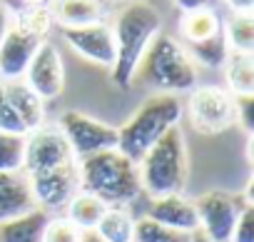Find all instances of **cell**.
I'll return each instance as SVG.
<instances>
[{"mask_svg": "<svg viewBox=\"0 0 254 242\" xmlns=\"http://www.w3.org/2000/svg\"><path fill=\"white\" fill-rule=\"evenodd\" d=\"M147 217H152L155 222H160L165 227L180 230V232L199 230L194 202L187 200L185 195H160V197H152V202L147 207Z\"/></svg>", "mask_w": 254, "mask_h": 242, "instance_id": "cell-14", "label": "cell"}, {"mask_svg": "<svg viewBox=\"0 0 254 242\" xmlns=\"http://www.w3.org/2000/svg\"><path fill=\"white\" fill-rule=\"evenodd\" d=\"M95 232L105 242H132L135 235V217L125 207H107L102 220L97 222Z\"/></svg>", "mask_w": 254, "mask_h": 242, "instance_id": "cell-22", "label": "cell"}, {"mask_svg": "<svg viewBox=\"0 0 254 242\" xmlns=\"http://www.w3.org/2000/svg\"><path fill=\"white\" fill-rule=\"evenodd\" d=\"M82 230L75 227L65 215L60 217H48L45 230H43V242H80Z\"/></svg>", "mask_w": 254, "mask_h": 242, "instance_id": "cell-28", "label": "cell"}, {"mask_svg": "<svg viewBox=\"0 0 254 242\" xmlns=\"http://www.w3.org/2000/svg\"><path fill=\"white\" fill-rule=\"evenodd\" d=\"M229 242H254V205L242 207V212L234 222Z\"/></svg>", "mask_w": 254, "mask_h": 242, "instance_id": "cell-30", "label": "cell"}, {"mask_svg": "<svg viewBox=\"0 0 254 242\" xmlns=\"http://www.w3.org/2000/svg\"><path fill=\"white\" fill-rule=\"evenodd\" d=\"M65 43L85 60L112 68L115 63V38L112 28L105 23H92V25H80V28H63Z\"/></svg>", "mask_w": 254, "mask_h": 242, "instance_id": "cell-12", "label": "cell"}, {"mask_svg": "<svg viewBox=\"0 0 254 242\" xmlns=\"http://www.w3.org/2000/svg\"><path fill=\"white\" fill-rule=\"evenodd\" d=\"M23 80L43 97V100H55L63 95L65 87V65L60 58V50L50 43L43 40L40 48L35 50Z\"/></svg>", "mask_w": 254, "mask_h": 242, "instance_id": "cell-11", "label": "cell"}, {"mask_svg": "<svg viewBox=\"0 0 254 242\" xmlns=\"http://www.w3.org/2000/svg\"><path fill=\"white\" fill-rule=\"evenodd\" d=\"M190 235L192 232H180V230L165 227L145 215V217L135 220L132 242H190Z\"/></svg>", "mask_w": 254, "mask_h": 242, "instance_id": "cell-25", "label": "cell"}, {"mask_svg": "<svg viewBox=\"0 0 254 242\" xmlns=\"http://www.w3.org/2000/svg\"><path fill=\"white\" fill-rule=\"evenodd\" d=\"M10 13H20L25 8H48L53 0H0Z\"/></svg>", "mask_w": 254, "mask_h": 242, "instance_id": "cell-32", "label": "cell"}, {"mask_svg": "<svg viewBox=\"0 0 254 242\" xmlns=\"http://www.w3.org/2000/svg\"><path fill=\"white\" fill-rule=\"evenodd\" d=\"M58 130L65 135L75 160L117 148V128L102 123V120H95L85 112H77V110H65L60 115Z\"/></svg>", "mask_w": 254, "mask_h": 242, "instance_id": "cell-7", "label": "cell"}, {"mask_svg": "<svg viewBox=\"0 0 254 242\" xmlns=\"http://www.w3.org/2000/svg\"><path fill=\"white\" fill-rule=\"evenodd\" d=\"M162 18L155 5L147 0H130L115 18L112 38H115V63H112V82L117 87H130L140 63L150 48V43L160 35Z\"/></svg>", "mask_w": 254, "mask_h": 242, "instance_id": "cell-1", "label": "cell"}, {"mask_svg": "<svg viewBox=\"0 0 254 242\" xmlns=\"http://www.w3.org/2000/svg\"><path fill=\"white\" fill-rule=\"evenodd\" d=\"M0 87H3V92L13 102V107L20 115V120L25 123L28 133H33V130L45 125V100L23 78H18V80H0Z\"/></svg>", "mask_w": 254, "mask_h": 242, "instance_id": "cell-16", "label": "cell"}, {"mask_svg": "<svg viewBox=\"0 0 254 242\" xmlns=\"http://www.w3.org/2000/svg\"><path fill=\"white\" fill-rule=\"evenodd\" d=\"M0 130L3 133H13V135H28V128L20 120V115L15 112L13 102L8 100V95L0 87Z\"/></svg>", "mask_w": 254, "mask_h": 242, "instance_id": "cell-29", "label": "cell"}, {"mask_svg": "<svg viewBox=\"0 0 254 242\" xmlns=\"http://www.w3.org/2000/svg\"><path fill=\"white\" fill-rule=\"evenodd\" d=\"M25 138L0 130V172H18L25 162Z\"/></svg>", "mask_w": 254, "mask_h": 242, "instance_id": "cell-26", "label": "cell"}, {"mask_svg": "<svg viewBox=\"0 0 254 242\" xmlns=\"http://www.w3.org/2000/svg\"><path fill=\"white\" fill-rule=\"evenodd\" d=\"M182 102L175 92H157L150 95L122 128H117V150L140 162L142 155L175 125L182 120Z\"/></svg>", "mask_w": 254, "mask_h": 242, "instance_id": "cell-3", "label": "cell"}, {"mask_svg": "<svg viewBox=\"0 0 254 242\" xmlns=\"http://www.w3.org/2000/svg\"><path fill=\"white\" fill-rule=\"evenodd\" d=\"M75 162V155L65 140V135L58 128H38L33 133H28L25 138V162H23V172L33 175V172H45L60 165H70Z\"/></svg>", "mask_w": 254, "mask_h": 242, "instance_id": "cell-9", "label": "cell"}, {"mask_svg": "<svg viewBox=\"0 0 254 242\" xmlns=\"http://www.w3.org/2000/svg\"><path fill=\"white\" fill-rule=\"evenodd\" d=\"M192 202H194V210H197L199 230L212 242H229L234 222H237L242 207L247 205L239 195H232V192H224V190H209Z\"/></svg>", "mask_w": 254, "mask_h": 242, "instance_id": "cell-8", "label": "cell"}, {"mask_svg": "<svg viewBox=\"0 0 254 242\" xmlns=\"http://www.w3.org/2000/svg\"><path fill=\"white\" fill-rule=\"evenodd\" d=\"M80 190L100 197L110 207H125L142 195L137 162L125 158L117 148L77 160Z\"/></svg>", "mask_w": 254, "mask_h": 242, "instance_id": "cell-2", "label": "cell"}, {"mask_svg": "<svg viewBox=\"0 0 254 242\" xmlns=\"http://www.w3.org/2000/svg\"><path fill=\"white\" fill-rule=\"evenodd\" d=\"M80 242H105V240H102L95 230H85V232H82V237H80Z\"/></svg>", "mask_w": 254, "mask_h": 242, "instance_id": "cell-36", "label": "cell"}, {"mask_svg": "<svg viewBox=\"0 0 254 242\" xmlns=\"http://www.w3.org/2000/svg\"><path fill=\"white\" fill-rule=\"evenodd\" d=\"M224 5L232 13H252L254 10V0H224Z\"/></svg>", "mask_w": 254, "mask_h": 242, "instance_id": "cell-34", "label": "cell"}, {"mask_svg": "<svg viewBox=\"0 0 254 242\" xmlns=\"http://www.w3.org/2000/svg\"><path fill=\"white\" fill-rule=\"evenodd\" d=\"M117 3H130V0H117Z\"/></svg>", "mask_w": 254, "mask_h": 242, "instance_id": "cell-37", "label": "cell"}, {"mask_svg": "<svg viewBox=\"0 0 254 242\" xmlns=\"http://www.w3.org/2000/svg\"><path fill=\"white\" fill-rule=\"evenodd\" d=\"M13 23L18 28H23L25 33L40 38V40H45L50 35L53 25H55L50 8H25V10H20V13L13 15Z\"/></svg>", "mask_w": 254, "mask_h": 242, "instance_id": "cell-27", "label": "cell"}, {"mask_svg": "<svg viewBox=\"0 0 254 242\" xmlns=\"http://www.w3.org/2000/svg\"><path fill=\"white\" fill-rule=\"evenodd\" d=\"M50 212L43 207H33L30 212L0 222V242H43V230Z\"/></svg>", "mask_w": 254, "mask_h": 242, "instance_id": "cell-18", "label": "cell"}, {"mask_svg": "<svg viewBox=\"0 0 254 242\" xmlns=\"http://www.w3.org/2000/svg\"><path fill=\"white\" fill-rule=\"evenodd\" d=\"M40 38L25 33L15 23L0 40V80H18L25 75L35 50L40 48Z\"/></svg>", "mask_w": 254, "mask_h": 242, "instance_id": "cell-13", "label": "cell"}, {"mask_svg": "<svg viewBox=\"0 0 254 242\" xmlns=\"http://www.w3.org/2000/svg\"><path fill=\"white\" fill-rule=\"evenodd\" d=\"M35 205L30 180L23 170L18 172H0V222H8L30 212Z\"/></svg>", "mask_w": 254, "mask_h": 242, "instance_id": "cell-15", "label": "cell"}, {"mask_svg": "<svg viewBox=\"0 0 254 242\" xmlns=\"http://www.w3.org/2000/svg\"><path fill=\"white\" fill-rule=\"evenodd\" d=\"M222 33L229 50L237 53H254V18L252 13H232L222 20Z\"/></svg>", "mask_w": 254, "mask_h": 242, "instance_id": "cell-23", "label": "cell"}, {"mask_svg": "<svg viewBox=\"0 0 254 242\" xmlns=\"http://www.w3.org/2000/svg\"><path fill=\"white\" fill-rule=\"evenodd\" d=\"M172 3L182 10V13H187V10H199V8H209L214 0H172Z\"/></svg>", "mask_w": 254, "mask_h": 242, "instance_id": "cell-33", "label": "cell"}, {"mask_svg": "<svg viewBox=\"0 0 254 242\" xmlns=\"http://www.w3.org/2000/svg\"><path fill=\"white\" fill-rule=\"evenodd\" d=\"M10 25H13V13L0 3V40L5 38V33L10 30Z\"/></svg>", "mask_w": 254, "mask_h": 242, "instance_id": "cell-35", "label": "cell"}, {"mask_svg": "<svg viewBox=\"0 0 254 242\" xmlns=\"http://www.w3.org/2000/svg\"><path fill=\"white\" fill-rule=\"evenodd\" d=\"M48 8L60 28L92 25L105 18V0H53Z\"/></svg>", "mask_w": 254, "mask_h": 242, "instance_id": "cell-17", "label": "cell"}, {"mask_svg": "<svg viewBox=\"0 0 254 242\" xmlns=\"http://www.w3.org/2000/svg\"><path fill=\"white\" fill-rule=\"evenodd\" d=\"M142 75L150 85L160 87L162 92H190L197 87V63L190 58L185 45L172 35H157L142 63Z\"/></svg>", "mask_w": 254, "mask_h": 242, "instance_id": "cell-5", "label": "cell"}, {"mask_svg": "<svg viewBox=\"0 0 254 242\" xmlns=\"http://www.w3.org/2000/svg\"><path fill=\"white\" fill-rule=\"evenodd\" d=\"M107 207L110 205H105L100 197H95V195H90L85 190H77L63 210H65V217L75 227H80L85 232V230H95L97 227V222L102 220V215L107 212Z\"/></svg>", "mask_w": 254, "mask_h": 242, "instance_id": "cell-20", "label": "cell"}, {"mask_svg": "<svg viewBox=\"0 0 254 242\" xmlns=\"http://www.w3.org/2000/svg\"><path fill=\"white\" fill-rule=\"evenodd\" d=\"M28 180H30V190H33L38 207H43L45 212L63 210L70 202V197L80 190L77 160L70 162V165L45 170V172H33V175H28Z\"/></svg>", "mask_w": 254, "mask_h": 242, "instance_id": "cell-10", "label": "cell"}, {"mask_svg": "<svg viewBox=\"0 0 254 242\" xmlns=\"http://www.w3.org/2000/svg\"><path fill=\"white\" fill-rule=\"evenodd\" d=\"M187 117L190 125L202 135H219L237 125L234 115V95L219 85H199L190 90Z\"/></svg>", "mask_w": 254, "mask_h": 242, "instance_id": "cell-6", "label": "cell"}, {"mask_svg": "<svg viewBox=\"0 0 254 242\" xmlns=\"http://www.w3.org/2000/svg\"><path fill=\"white\" fill-rule=\"evenodd\" d=\"M142 192L150 197L182 195L187 185V143L180 125L170 128L137 162Z\"/></svg>", "mask_w": 254, "mask_h": 242, "instance_id": "cell-4", "label": "cell"}, {"mask_svg": "<svg viewBox=\"0 0 254 242\" xmlns=\"http://www.w3.org/2000/svg\"><path fill=\"white\" fill-rule=\"evenodd\" d=\"M222 68H224V78H227V90L232 95H254V60H252V53L229 50Z\"/></svg>", "mask_w": 254, "mask_h": 242, "instance_id": "cell-21", "label": "cell"}, {"mask_svg": "<svg viewBox=\"0 0 254 242\" xmlns=\"http://www.w3.org/2000/svg\"><path fill=\"white\" fill-rule=\"evenodd\" d=\"M234 115L237 125L244 128L247 135L254 133V95H234Z\"/></svg>", "mask_w": 254, "mask_h": 242, "instance_id": "cell-31", "label": "cell"}, {"mask_svg": "<svg viewBox=\"0 0 254 242\" xmlns=\"http://www.w3.org/2000/svg\"><path fill=\"white\" fill-rule=\"evenodd\" d=\"M185 50L190 53V58L194 63H199L204 68H212V70L214 68H222L224 60H227V55H229V45L224 40V33L212 35V38L199 40V43H190Z\"/></svg>", "mask_w": 254, "mask_h": 242, "instance_id": "cell-24", "label": "cell"}, {"mask_svg": "<svg viewBox=\"0 0 254 242\" xmlns=\"http://www.w3.org/2000/svg\"><path fill=\"white\" fill-rule=\"evenodd\" d=\"M222 33V18L217 10L212 8H199V10H187L182 13L180 18V35L182 40L190 45V43H199V40H207L212 35H219Z\"/></svg>", "mask_w": 254, "mask_h": 242, "instance_id": "cell-19", "label": "cell"}]
</instances>
